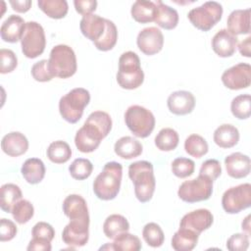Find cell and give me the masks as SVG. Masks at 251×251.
<instances>
[{
  "mask_svg": "<svg viewBox=\"0 0 251 251\" xmlns=\"http://www.w3.org/2000/svg\"><path fill=\"white\" fill-rule=\"evenodd\" d=\"M21 188L14 183H5L0 189V206L6 213H11L14 205L22 199Z\"/></svg>",
  "mask_w": 251,
  "mask_h": 251,
  "instance_id": "31",
  "label": "cell"
},
{
  "mask_svg": "<svg viewBox=\"0 0 251 251\" xmlns=\"http://www.w3.org/2000/svg\"><path fill=\"white\" fill-rule=\"evenodd\" d=\"M112 245L113 250L117 251H138L142 247L140 239L127 231L117 236Z\"/></svg>",
  "mask_w": 251,
  "mask_h": 251,
  "instance_id": "38",
  "label": "cell"
},
{
  "mask_svg": "<svg viewBox=\"0 0 251 251\" xmlns=\"http://www.w3.org/2000/svg\"><path fill=\"white\" fill-rule=\"evenodd\" d=\"M224 85L231 90L247 88L251 83V67L247 63H238L226 70L222 75Z\"/></svg>",
  "mask_w": 251,
  "mask_h": 251,
  "instance_id": "12",
  "label": "cell"
},
{
  "mask_svg": "<svg viewBox=\"0 0 251 251\" xmlns=\"http://www.w3.org/2000/svg\"><path fill=\"white\" fill-rule=\"evenodd\" d=\"M18 232L17 226L14 222L8 219H1L0 221V241H10L12 240Z\"/></svg>",
  "mask_w": 251,
  "mask_h": 251,
  "instance_id": "48",
  "label": "cell"
},
{
  "mask_svg": "<svg viewBox=\"0 0 251 251\" xmlns=\"http://www.w3.org/2000/svg\"><path fill=\"white\" fill-rule=\"evenodd\" d=\"M93 171V165L88 159L77 158L73 161L69 167L70 175L73 178L77 180H83L90 176Z\"/></svg>",
  "mask_w": 251,
  "mask_h": 251,
  "instance_id": "41",
  "label": "cell"
},
{
  "mask_svg": "<svg viewBox=\"0 0 251 251\" xmlns=\"http://www.w3.org/2000/svg\"><path fill=\"white\" fill-rule=\"evenodd\" d=\"M232 115L239 120H246L251 115V97L249 94H241L234 97L230 104Z\"/></svg>",
  "mask_w": 251,
  "mask_h": 251,
  "instance_id": "37",
  "label": "cell"
},
{
  "mask_svg": "<svg viewBox=\"0 0 251 251\" xmlns=\"http://www.w3.org/2000/svg\"><path fill=\"white\" fill-rule=\"evenodd\" d=\"M198 237L199 234L196 232L187 228L179 227L173 235L172 247L176 251H190L197 245Z\"/></svg>",
  "mask_w": 251,
  "mask_h": 251,
  "instance_id": "29",
  "label": "cell"
},
{
  "mask_svg": "<svg viewBox=\"0 0 251 251\" xmlns=\"http://www.w3.org/2000/svg\"><path fill=\"white\" fill-rule=\"evenodd\" d=\"M225 166L227 175L238 179L246 177L249 175L251 162L247 155L240 152H235L226 157Z\"/></svg>",
  "mask_w": 251,
  "mask_h": 251,
  "instance_id": "18",
  "label": "cell"
},
{
  "mask_svg": "<svg viewBox=\"0 0 251 251\" xmlns=\"http://www.w3.org/2000/svg\"><path fill=\"white\" fill-rule=\"evenodd\" d=\"M142 236L145 242L153 248L162 246L165 240L164 232L161 226L156 223L146 224L142 229Z\"/></svg>",
  "mask_w": 251,
  "mask_h": 251,
  "instance_id": "39",
  "label": "cell"
},
{
  "mask_svg": "<svg viewBox=\"0 0 251 251\" xmlns=\"http://www.w3.org/2000/svg\"><path fill=\"white\" fill-rule=\"evenodd\" d=\"M209 146L207 141L199 134H190L184 141L185 152L194 158H201L206 155Z\"/></svg>",
  "mask_w": 251,
  "mask_h": 251,
  "instance_id": "35",
  "label": "cell"
},
{
  "mask_svg": "<svg viewBox=\"0 0 251 251\" xmlns=\"http://www.w3.org/2000/svg\"><path fill=\"white\" fill-rule=\"evenodd\" d=\"M167 105L171 113L183 116L190 114L195 107V98L193 94L186 90H178L170 94Z\"/></svg>",
  "mask_w": 251,
  "mask_h": 251,
  "instance_id": "17",
  "label": "cell"
},
{
  "mask_svg": "<svg viewBox=\"0 0 251 251\" xmlns=\"http://www.w3.org/2000/svg\"><path fill=\"white\" fill-rule=\"evenodd\" d=\"M213 139L221 148H231L238 143L239 131L234 126L230 124H224L216 128Z\"/></svg>",
  "mask_w": 251,
  "mask_h": 251,
  "instance_id": "25",
  "label": "cell"
},
{
  "mask_svg": "<svg viewBox=\"0 0 251 251\" xmlns=\"http://www.w3.org/2000/svg\"><path fill=\"white\" fill-rule=\"evenodd\" d=\"M112 129V119L104 111L92 112L83 126L76 131L75 144L78 151L90 153L98 148L103 138Z\"/></svg>",
  "mask_w": 251,
  "mask_h": 251,
  "instance_id": "1",
  "label": "cell"
},
{
  "mask_svg": "<svg viewBox=\"0 0 251 251\" xmlns=\"http://www.w3.org/2000/svg\"><path fill=\"white\" fill-rule=\"evenodd\" d=\"M18 66V58L16 54L10 50L2 48L0 50V73H12Z\"/></svg>",
  "mask_w": 251,
  "mask_h": 251,
  "instance_id": "44",
  "label": "cell"
},
{
  "mask_svg": "<svg viewBox=\"0 0 251 251\" xmlns=\"http://www.w3.org/2000/svg\"><path fill=\"white\" fill-rule=\"evenodd\" d=\"M132 18L140 24H147L155 21L157 14V6L155 2L137 0L135 1L130 10Z\"/></svg>",
  "mask_w": 251,
  "mask_h": 251,
  "instance_id": "28",
  "label": "cell"
},
{
  "mask_svg": "<svg viewBox=\"0 0 251 251\" xmlns=\"http://www.w3.org/2000/svg\"><path fill=\"white\" fill-rule=\"evenodd\" d=\"M129 230L127 220L119 214H113L106 218L103 224V231L106 237L115 239L120 234Z\"/></svg>",
  "mask_w": 251,
  "mask_h": 251,
  "instance_id": "30",
  "label": "cell"
},
{
  "mask_svg": "<svg viewBox=\"0 0 251 251\" xmlns=\"http://www.w3.org/2000/svg\"><path fill=\"white\" fill-rule=\"evenodd\" d=\"M31 75L36 81L40 82H46L50 81L54 75H52L49 65H48V60H40L36 62L32 67H31Z\"/></svg>",
  "mask_w": 251,
  "mask_h": 251,
  "instance_id": "43",
  "label": "cell"
},
{
  "mask_svg": "<svg viewBox=\"0 0 251 251\" xmlns=\"http://www.w3.org/2000/svg\"><path fill=\"white\" fill-rule=\"evenodd\" d=\"M49 69L54 76L68 78L76 72V57L72 47L59 44L52 48L48 60Z\"/></svg>",
  "mask_w": 251,
  "mask_h": 251,
  "instance_id": "6",
  "label": "cell"
},
{
  "mask_svg": "<svg viewBox=\"0 0 251 251\" xmlns=\"http://www.w3.org/2000/svg\"><path fill=\"white\" fill-rule=\"evenodd\" d=\"M37 5L49 18L57 20L64 18L69 10L66 0H38Z\"/></svg>",
  "mask_w": 251,
  "mask_h": 251,
  "instance_id": "33",
  "label": "cell"
},
{
  "mask_svg": "<svg viewBox=\"0 0 251 251\" xmlns=\"http://www.w3.org/2000/svg\"><path fill=\"white\" fill-rule=\"evenodd\" d=\"M63 212L70 220L89 221L86 201L78 194L67 196L63 202Z\"/></svg>",
  "mask_w": 251,
  "mask_h": 251,
  "instance_id": "20",
  "label": "cell"
},
{
  "mask_svg": "<svg viewBox=\"0 0 251 251\" xmlns=\"http://www.w3.org/2000/svg\"><path fill=\"white\" fill-rule=\"evenodd\" d=\"M125 122L128 129L140 138L149 136L155 127L153 113L139 105H132L127 108L125 113Z\"/></svg>",
  "mask_w": 251,
  "mask_h": 251,
  "instance_id": "7",
  "label": "cell"
},
{
  "mask_svg": "<svg viewBox=\"0 0 251 251\" xmlns=\"http://www.w3.org/2000/svg\"><path fill=\"white\" fill-rule=\"evenodd\" d=\"M251 205V184L242 183L226 190L222 197V206L227 214H237Z\"/></svg>",
  "mask_w": 251,
  "mask_h": 251,
  "instance_id": "11",
  "label": "cell"
},
{
  "mask_svg": "<svg viewBox=\"0 0 251 251\" xmlns=\"http://www.w3.org/2000/svg\"><path fill=\"white\" fill-rule=\"evenodd\" d=\"M123 176V166L118 162H108L93 182V191L97 198L113 200L118 195Z\"/></svg>",
  "mask_w": 251,
  "mask_h": 251,
  "instance_id": "3",
  "label": "cell"
},
{
  "mask_svg": "<svg viewBox=\"0 0 251 251\" xmlns=\"http://www.w3.org/2000/svg\"><path fill=\"white\" fill-rule=\"evenodd\" d=\"M90 101L89 91L82 87H76L62 96L59 101V112L62 118L70 123H77L83 115L84 108Z\"/></svg>",
  "mask_w": 251,
  "mask_h": 251,
  "instance_id": "5",
  "label": "cell"
},
{
  "mask_svg": "<svg viewBox=\"0 0 251 251\" xmlns=\"http://www.w3.org/2000/svg\"><path fill=\"white\" fill-rule=\"evenodd\" d=\"M142 144L131 136H123L118 139L114 145L115 153L126 160L133 159L141 155Z\"/></svg>",
  "mask_w": 251,
  "mask_h": 251,
  "instance_id": "24",
  "label": "cell"
},
{
  "mask_svg": "<svg viewBox=\"0 0 251 251\" xmlns=\"http://www.w3.org/2000/svg\"><path fill=\"white\" fill-rule=\"evenodd\" d=\"M22 52L26 58L34 59L41 55L45 49L46 38L42 25L36 22L25 23L21 38Z\"/></svg>",
  "mask_w": 251,
  "mask_h": 251,
  "instance_id": "9",
  "label": "cell"
},
{
  "mask_svg": "<svg viewBox=\"0 0 251 251\" xmlns=\"http://www.w3.org/2000/svg\"><path fill=\"white\" fill-rule=\"evenodd\" d=\"M118 39V30L115 24L106 19V28L101 38L94 43L95 47L100 51H109L116 45Z\"/></svg>",
  "mask_w": 251,
  "mask_h": 251,
  "instance_id": "36",
  "label": "cell"
},
{
  "mask_svg": "<svg viewBox=\"0 0 251 251\" xmlns=\"http://www.w3.org/2000/svg\"><path fill=\"white\" fill-rule=\"evenodd\" d=\"M250 42H251V37L248 36L244 40H242L240 42V44L238 45V50H239V52L242 56H245V57H248V58L251 56Z\"/></svg>",
  "mask_w": 251,
  "mask_h": 251,
  "instance_id": "52",
  "label": "cell"
},
{
  "mask_svg": "<svg viewBox=\"0 0 251 251\" xmlns=\"http://www.w3.org/2000/svg\"><path fill=\"white\" fill-rule=\"evenodd\" d=\"M74 5L75 8V11L82 15H89L92 14L97 7V1L95 0H75Z\"/></svg>",
  "mask_w": 251,
  "mask_h": 251,
  "instance_id": "49",
  "label": "cell"
},
{
  "mask_svg": "<svg viewBox=\"0 0 251 251\" xmlns=\"http://www.w3.org/2000/svg\"><path fill=\"white\" fill-rule=\"evenodd\" d=\"M223 6L216 1H207L201 6L189 11L187 17L190 23L202 31H208L222 19Z\"/></svg>",
  "mask_w": 251,
  "mask_h": 251,
  "instance_id": "8",
  "label": "cell"
},
{
  "mask_svg": "<svg viewBox=\"0 0 251 251\" xmlns=\"http://www.w3.org/2000/svg\"><path fill=\"white\" fill-rule=\"evenodd\" d=\"M21 173L28 183L37 184L45 176L44 163L38 158H29L24 162Z\"/></svg>",
  "mask_w": 251,
  "mask_h": 251,
  "instance_id": "26",
  "label": "cell"
},
{
  "mask_svg": "<svg viewBox=\"0 0 251 251\" xmlns=\"http://www.w3.org/2000/svg\"><path fill=\"white\" fill-rule=\"evenodd\" d=\"M227 30L233 35L250 32V9L232 11L226 21Z\"/></svg>",
  "mask_w": 251,
  "mask_h": 251,
  "instance_id": "23",
  "label": "cell"
},
{
  "mask_svg": "<svg viewBox=\"0 0 251 251\" xmlns=\"http://www.w3.org/2000/svg\"><path fill=\"white\" fill-rule=\"evenodd\" d=\"M46 153L51 162L55 164H64L70 160L72 156V149L66 141L57 140L50 143Z\"/></svg>",
  "mask_w": 251,
  "mask_h": 251,
  "instance_id": "32",
  "label": "cell"
},
{
  "mask_svg": "<svg viewBox=\"0 0 251 251\" xmlns=\"http://www.w3.org/2000/svg\"><path fill=\"white\" fill-rule=\"evenodd\" d=\"M249 247V235L234 233L226 241V248L230 251H245Z\"/></svg>",
  "mask_w": 251,
  "mask_h": 251,
  "instance_id": "47",
  "label": "cell"
},
{
  "mask_svg": "<svg viewBox=\"0 0 251 251\" xmlns=\"http://www.w3.org/2000/svg\"><path fill=\"white\" fill-rule=\"evenodd\" d=\"M26 249L28 251H50L52 249V247H51L50 241L32 237V239L29 241Z\"/></svg>",
  "mask_w": 251,
  "mask_h": 251,
  "instance_id": "50",
  "label": "cell"
},
{
  "mask_svg": "<svg viewBox=\"0 0 251 251\" xmlns=\"http://www.w3.org/2000/svg\"><path fill=\"white\" fill-rule=\"evenodd\" d=\"M222 174L221 163L216 159H209L205 161L199 170V175L210 178L212 181L216 180Z\"/></svg>",
  "mask_w": 251,
  "mask_h": 251,
  "instance_id": "45",
  "label": "cell"
},
{
  "mask_svg": "<svg viewBox=\"0 0 251 251\" xmlns=\"http://www.w3.org/2000/svg\"><path fill=\"white\" fill-rule=\"evenodd\" d=\"M1 148L8 156L18 157L27 151L28 140L22 132L12 131L2 138Z\"/></svg>",
  "mask_w": 251,
  "mask_h": 251,
  "instance_id": "21",
  "label": "cell"
},
{
  "mask_svg": "<svg viewBox=\"0 0 251 251\" xmlns=\"http://www.w3.org/2000/svg\"><path fill=\"white\" fill-rule=\"evenodd\" d=\"M144 80V73L140 66V60L132 51L124 52L119 58V71L117 81L124 89H135Z\"/></svg>",
  "mask_w": 251,
  "mask_h": 251,
  "instance_id": "4",
  "label": "cell"
},
{
  "mask_svg": "<svg viewBox=\"0 0 251 251\" xmlns=\"http://www.w3.org/2000/svg\"><path fill=\"white\" fill-rule=\"evenodd\" d=\"M178 133L171 127L162 128L155 137V145L161 151L175 150L178 145Z\"/></svg>",
  "mask_w": 251,
  "mask_h": 251,
  "instance_id": "34",
  "label": "cell"
},
{
  "mask_svg": "<svg viewBox=\"0 0 251 251\" xmlns=\"http://www.w3.org/2000/svg\"><path fill=\"white\" fill-rule=\"evenodd\" d=\"M25 23L24 19L17 15H10L2 24L0 35L3 41L16 43L21 40Z\"/></svg>",
  "mask_w": 251,
  "mask_h": 251,
  "instance_id": "22",
  "label": "cell"
},
{
  "mask_svg": "<svg viewBox=\"0 0 251 251\" xmlns=\"http://www.w3.org/2000/svg\"><path fill=\"white\" fill-rule=\"evenodd\" d=\"M213 193V181L204 176L183 181L177 190L178 197L187 203H195L208 200Z\"/></svg>",
  "mask_w": 251,
  "mask_h": 251,
  "instance_id": "10",
  "label": "cell"
},
{
  "mask_svg": "<svg viewBox=\"0 0 251 251\" xmlns=\"http://www.w3.org/2000/svg\"><path fill=\"white\" fill-rule=\"evenodd\" d=\"M214 222L213 214L208 209H197L185 214L179 223V227L190 229L197 234L208 229Z\"/></svg>",
  "mask_w": 251,
  "mask_h": 251,
  "instance_id": "15",
  "label": "cell"
},
{
  "mask_svg": "<svg viewBox=\"0 0 251 251\" xmlns=\"http://www.w3.org/2000/svg\"><path fill=\"white\" fill-rule=\"evenodd\" d=\"M89 238V221L70 220L62 232L65 244L74 247L84 246Z\"/></svg>",
  "mask_w": 251,
  "mask_h": 251,
  "instance_id": "13",
  "label": "cell"
},
{
  "mask_svg": "<svg viewBox=\"0 0 251 251\" xmlns=\"http://www.w3.org/2000/svg\"><path fill=\"white\" fill-rule=\"evenodd\" d=\"M31 235L34 238H39L51 242L55 236V230L50 224L45 222H38L33 226Z\"/></svg>",
  "mask_w": 251,
  "mask_h": 251,
  "instance_id": "46",
  "label": "cell"
},
{
  "mask_svg": "<svg viewBox=\"0 0 251 251\" xmlns=\"http://www.w3.org/2000/svg\"><path fill=\"white\" fill-rule=\"evenodd\" d=\"M136 43L142 53L147 56H152L162 50L164 45V36L158 27L149 26L139 31Z\"/></svg>",
  "mask_w": 251,
  "mask_h": 251,
  "instance_id": "14",
  "label": "cell"
},
{
  "mask_svg": "<svg viewBox=\"0 0 251 251\" xmlns=\"http://www.w3.org/2000/svg\"><path fill=\"white\" fill-rule=\"evenodd\" d=\"M9 3L12 6V9L19 13L27 12L32 4L30 0H10Z\"/></svg>",
  "mask_w": 251,
  "mask_h": 251,
  "instance_id": "51",
  "label": "cell"
},
{
  "mask_svg": "<svg viewBox=\"0 0 251 251\" xmlns=\"http://www.w3.org/2000/svg\"><path fill=\"white\" fill-rule=\"evenodd\" d=\"M211 45L212 49L218 56L226 58L234 54L238 45V38L230 33L226 28H223L213 36Z\"/></svg>",
  "mask_w": 251,
  "mask_h": 251,
  "instance_id": "16",
  "label": "cell"
},
{
  "mask_svg": "<svg viewBox=\"0 0 251 251\" xmlns=\"http://www.w3.org/2000/svg\"><path fill=\"white\" fill-rule=\"evenodd\" d=\"M157 6V14L155 23L162 28L174 29L178 24V14L176 9L158 0L155 2Z\"/></svg>",
  "mask_w": 251,
  "mask_h": 251,
  "instance_id": "27",
  "label": "cell"
},
{
  "mask_svg": "<svg viewBox=\"0 0 251 251\" xmlns=\"http://www.w3.org/2000/svg\"><path fill=\"white\" fill-rule=\"evenodd\" d=\"M11 213L14 220L18 224L24 225L26 224L33 217L34 208L29 201L25 199H21L14 205Z\"/></svg>",
  "mask_w": 251,
  "mask_h": 251,
  "instance_id": "40",
  "label": "cell"
},
{
  "mask_svg": "<svg viewBox=\"0 0 251 251\" xmlns=\"http://www.w3.org/2000/svg\"><path fill=\"white\" fill-rule=\"evenodd\" d=\"M79 27L81 33L86 38L95 42L101 38L105 31L106 19L95 14L85 15L80 20Z\"/></svg>",
  "mask_w": 251,
  "mask_h": 251,
  "instance_id": "19",
  "label": "cell"
},
{
  "mask_svg": "<svg viewBox=\"0 0 251 251\" xmlns=\"http://www.w3.org/2000/svg\"><path fill=\"white\" fill-rule=\"evenodd\" d=\"M128 176L134 185V194L138 201H150L156 186L153 165L148 161L131 163L128 167Z\"/></svg>",
  "mask_w": 251,
  "mask_h": 251,
  "instance_id": "2",
  "label": "cell"
},
{
  "mask_svg": "<svg viewBox=\"0 0 251 251\" xmlns=\"http://www.w3.org/2000/svg\"><path fill=\"white\" fill-rule=\"evenodd\" d=\"M195 170V164L191 159L179 157L173 161L172 163V172L173 174L179 177L184 178L190 176Z\"/></svg>",
  "mask_w": 251,
  "mask_h": 251,
  "instance_id": "42",
  "label": "cell"
},
{
  "mask_svg": "<svg viewBox=\"0 0 251 251\" xmlns=\"http://www.w3.org/2000/svg\"><path fill=\"white\" fill-rule=\"evenodd\" d=\"M241 228L246 232V234H250V215H248L242 222L241 224Z\"/></svg>",
  "mask_w": 251,
  "mask_h": 251,
  "instance_id": "53",
  "label": "cell"
}]
</instances>
